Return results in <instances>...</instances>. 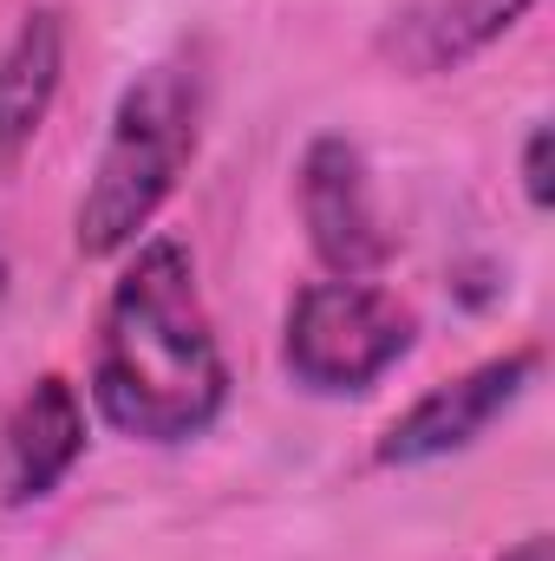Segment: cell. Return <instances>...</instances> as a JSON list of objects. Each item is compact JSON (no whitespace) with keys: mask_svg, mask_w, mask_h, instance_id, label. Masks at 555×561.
<instances>
[{"mask_svg":"<svg viewBox=\"0 0 555 561\" xmlns=\"http://www.w3.org/2000/svg\"><path fill=\"white\" fill-rule=\"evenodd\" d=\"M294 203H301V229H307V249L314 262L333 280H366L386 268L393 255V236L380 222V203H373V176H366V157L353 138H314L301 150V170H294Z\"/></svg>","mask_w":555,"mask_h":561,"instance_id":"4","label":"cell"},{"mask_svg":"<svg viewBox=\"0 0 555 561\" xmlns=\"http://www.w3.org/2000/svg\"><path fill=\"white\" fill-rule=\"evenodd\" d=\"M59 79H66V20L53 7H33L0 53V170H13L33 150L59 99Z\"/></svg>","mask_w":555,"mask_h":561,"instance_id":"8","label":"cell"},{"mask_svg":"<svg viewBox=\"0 0 555 561\" xmlns=\"http://www.w3.org/2000/svg\"><path fill=\"white\" fill-rule=\"evenodd\" d=\"M196 125H203V85L183 59L144 66L118 92L105 150L92 163V183L72 216V249L86 262H112L150 229V216L170 203L177 176L196 157Z\"/></svg>","mask_w":555,"mask_h":561,"instance_id":"2","label":"cell"},{"mask_svg":"<svg viewBox=\"0 0 555 561\" xmlns=\"http://www.w3.org/2000/svg\"><path fill=\"white\" fill-rule=\"evenodd\" d=\"M7 280H13V268H7V249H0V300H7Z\"/></svg>","mask_w":555,"mask_h":561,"instance_id":"11","label":"cell"},{"mask_svg":"<svg viewBox=\"0 0 555 561\" xmlns=\"http://www.w3.org/2000/svg\"><path fill=\"white\" fill-rule=\"evenodd\" d=\"M497 561H550V536H523L517 549H503Z\"/></svg>","mask_w":555,"mask_h":561,"instance_id":"10","label":"cell"},{"mask_svg":"<svg viewBox=\"0 0 555 561\" xmlns=\"http://www.w3.org/2000/svg\"><path fill=\"white\" fill-rule=\"evenodd\" d=\"M523 196H530V209H550V203H555V183H550V125H530V138H523Z\"/></svg>","mask_w":555,"mask_h":561,"instance_id":"9","label":"cell"},{"mask_svg":"<svg viewBox=\"0 0 555 561\" xmlns=\"http://www.w3.org/2000/svg\"><path fill=\"white\" fill-rule=\"evenodd\" d=\"M418 340L412 307L373 280H314L294 294L287 327H281V366L294 386L320 399L366 392L386 379Z\"/></svg>","mask_w":555,"mask_h":561,"instance_id":"3","label":"cell"},{"mask_svg":"<svg viewBox=\"0 0 555 561\" xmlns=\"http://www.w3.org/2000/svg\"><path fill=\"white\" fill-rule=\"evenodd\" d=\"M530 7L536 0H406L386 20L380 53L406 79H438V72H457L464 59H477L484 46H497Z\"/></svg>","mask_w":555,"mask_h":561,"instance_id":"7","label":"cell"},{"mask_svg":"<svg viewBox=\"0 0 555 561\" xmlns=\"http://www.w3.org/2000/svg\"><path fill=\"white\" fill-rule=\"evenodd\" d=\"M79 457H86V399L72 379L46 373L20 392V405L0 424V496L13 510L46 503Z\"/></svg>","mask_w":555,"mask_h":561,"instance_id":"6","label":"cell"},{"mask_svg":"<svg viewBox=\"0 0 555 561\" xmlns=\"http://www.w3.org/2000/svg\"><path fill=\"white\" fill-rule=\"evenodd\" d=\"M536 373H543V353H536V346H517V353H503V359H484V366H471V373L431 386L412 412H399V419L386 424V437H380L373 457H380L386 470H418V463H438V457L477 444L490 424L530 392Z\"/></svg>","mask_w":555,"mask_h":561,"instance_id":"5","label":"cell"},{"mask_svg":"<svg viewBox=\"0 0 555 561\" xmlns=\"http://www.w3.org/2000/svg\"><path fill=\"white\" fill-rule=\"evenodd\" d=\"M92 405L138 444L203 437L229 405V359L177 236H150L112 280L92 340Z\"/></svg>","mask_w":555,"mask_h":561,"instance_id":"1","label":"cell"}]
</instances>
